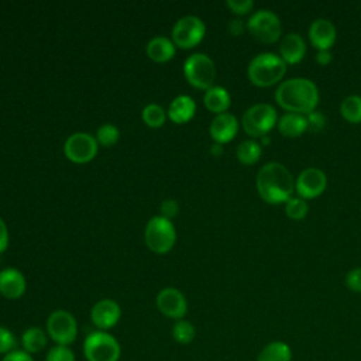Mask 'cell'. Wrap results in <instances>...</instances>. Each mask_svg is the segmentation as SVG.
<instances>
[{"label": "cell", "instance_id": "6da1fadb", "mask_svg": "<svg viewBox=\"0 0 361 361\" xmlns=\"http://www.w3.org/2000/svg\"><path fill=\"white\" fill-rule=\"evenodd\" d=\"M259 197L269 204L285 203L295 190V179L281 162H268L259 168L255 176Z\"/></svg>", "mask_w": 361, "mask_h": 361}, {"label": "cell", "instance_id": "7a4b0ae2", "mask_svg": "<svg viewBox=\"0 0 361 361\" xmlns=\"http://www.w3.org/2000/svg\"><path fill=\"white\" fill-rule=\"evenodd\" d=\"M276 103L288 113L307 114L316 110L319 103V89L307 78H290L279 83L275 90Z\"/></svg>", "mask_w": 361, "mask_h": 361}, {"label": "cell", "instance_id": "3957f363", "mask_svg": "<svg viewBox=\"0 0 361 361\" xmlns=\"http://www.w3.org/2000/svg\"><path fill=\"white\" fill-rule=\"evenodd\" d=\"M286 73V63L275 52L257 54L248 63L247 75L251 83L268 87L278 83Z\"/></svg>", "mask_w": 361, "mask_h": 361}, {"label": "cell", "instance_id": "277c9868", "mask_svg": "<svg viewBox=\"0 0 361 361\" xmlns=\"http://www.w3.org/2000/svg\"><path fill=\"white\" fill-rule=\"evenodd\" d=\"M278 123V113L269 103H257L248 107L241 118L244 131L251 137L267 135Z\"/></svg>", "mask_w": 361, "mask_h": 361}, {"label": "cell", "instance_id": "5b68a950", "mask_svg": "<svg viewBox=\"0 0 361 361\" xmlns=\"http://www.w3.org/2000/svg\"><path fill=\"white\" fill-rule=\"evenodd\" d=\"M183 75L189 85L206 92L214 83L216 65L209 55L196 52L186 58L183 63Z\"/></svg>", "mask_w": 361, "mask_h": 361}, {"label": "cell", "instance_id": "8992f818", "mask_svg": "<svg viewBox=\"0 0 361 361\" xmlns=\"http://www.w3.org/2000/svg\"><path fill=\"white\" fill-rule=\"evenodd\" d=\"M145 244L157 254L169 252L176 241V231L169 219L162 216L152 217L145 226Z\"/></svg>", "mask_w": 361, "mask_h": 361}, {"label": "cell", "instance_id": "52a82bcc", "mask_svg": "<svg viewBox=\"0 0 361 361\" xmlns=\"http://www.w3.org/2000/svg\"><path fill=\"white\" fill-rule=\"evenodd\" d=\"M247 28L255 39L264 44H274L282 35V23L278 14L268 8L254 11L247 21Z\"/></svg>", "mask_w": 361, "mask_h": 361}, {"label": "cell", "instance_id": "ba28073f", "mask_svg": "<svg viewBox=\"0 0 361 361\" xmlns=\"http://www.w3.org/2000/svg\"><path fill=\"white\" fill-rule=\"evenodd\" d=\"M83 353L87 361H117L120 358L121 348L111 334L99 330L86 337Z\"/></svg>", "mask_w": 361, "mask_h": 361}, {"label": "cell", "instance_id": "9c48e42d", "mask_svg": "<svg viewBox=\"0 0 361 361\" xmlns=\"http://www.w3.org/2000/svg\"><path fill=\"white\" fill-rule=\"evenodd\" d=\"M204 34L206 25L199 17L185 16L172 28V42L182 49H190L200 44Z\"/></svg>", "mask_w": 361, "mask_h": 361}, {"label": "cell", "instance_id": "30bf717a", "mask_svg": "<svg viewBox=\"0 0 361 361\" xmlns=\"http://www.w3.org/2000/svg\"><path fill=\"white\" fill-rule=\"evenodd\" d=\"M47 333L56 345L68 347L75 341L78 334V324L73 314L66 310L52 312L47 320Z\"/></svg>", "mask_w": 361, "mask_h": 361}, {"label": "cell", "instance_id": "8fae6325", "mask_svg": "<svg viewBox=\"0 0 361 361\" xmlns=\"http://www.w3.org/2000/svg\"><path fill=\"white\" fill-rule=\"evenodd\" d=\"M97 141L87 133H75L68 137L63 145L65 155L75 164H87L97 154Z\"/></svg>", "mask_w": 361, "mask_h": 361}, {"label": "cell", "instance_id": "7c38bea8", "mask_svg": "<svg viewBox=\"0 0 361 361\" xmlns=\"http://www.w3.org/2000/svg\"><path fill=\"white\" fill-rule=\"evenodd\" d=\"M327 186L326 173L316 166L305 168L295 179V190L302 199H314L320 196Z\"/></svg>", "mask_w": 361, "mask_h": 361}, {"label": "cell", "instance_id": "4fadbf2b", "mask_svg": "<svg viewBox=\"0 0 361 361\" xmlns=\"http://www.w3.org/2000/svg\"><path fill=\"white\" fill-rule=\"evenodd\" d=\"M157 306L162 314L180 320L188 312V302L183 293L175 288H165L157 295Z\"/></svg>", "mask_w": 361, "mask_h": 361}, {"label": "cell", "instance_id": "5bb4252c", "mask_svg": "<svg viewBox=\"0 0 361 361\" xmlns=\"http://www.w3.org/2000/svg\"><path fill=\"white\" fill-rule=\"evenodd\" d=\"M337 38L336 25L329 18H316L309 27V39L312 45L317 49H330Z\"/></svg>", "mask_w": 361, "mask_h": 361}, {"label": "cell", "instance_id": "9a60e30c", "mask_svg": "<svg viewBox=\"0 0 361 361\" xmlns=\"http://www.w3.org/2000/svg\"><path fill=\"white\" fill-rule=\"evenodd\" d=\"M121 316V309L118 303L113 299H102L99 300L90 312L92 322L96 327H99L102 331L111 329L117 324Z\"/></svg>", "mask_w": 361, "mask_h": 361}, {"label": "cell", "instance_id": "2e32d148", "mask_svg": "<svg viewBox=\"0 0 361 361\" xmlns=\"http://www.w3.org/2000/svg\"><path fill=\"white\" fill-rule=\"evenodd\" d=\"M238 131V120L231 113H221L216 114L210 123L209 133L210 137L216 144H226L230 142Z\"/></svg>", "mask_w": 361, "mask_h": 361}, {"label": "cell", "instance_id": "e0dca14e", "mask_svg": "<svg viewBox=\"0 0 361 361\" xmlns=\"http://www.w3.org/2000/svg\"><path fill=\"white\" fill-rule=\"evenodd\" d=\"M306 54V42L299 32H288L279 42V56L288 65L298 63Z\"/></svg>", "mask_w": 361, "mask_h": 361}, {"label": "cell", "instance_id": "ac0fdd59", "mask_svg": "<svg viewBox=\"0 0 361 361\" xmlns=\"http://www.w3.org/2000/svg\"><path fill=\"white\" fill-rule=\"evenodd\" d=\"M25 278L16 268H6L0 272V293L7 299H18L25 292Z\"/></svg>", "mask_w": 361, "mask_h": 361}, {"label": "cell", "instance_id": "d6986e66", "mask_svg": "<svg viewBox=\"0 0 361 361\" xmlns=\"http://www.w3.org/2000/svg\"><path fill=\"white\" fill-rule=\"evenodd\" d=\"M195 113H196V103L188 94H180V96L175 97L171 102L168 111H166L169 120L176 124H183V123L190 121L193 118Z\"/></svg>", "mask_w": 361, "mask_h": 361}, {"label": "cell", "instance_id": "ffe728a7", "mask_svg": "<svg viewBox=\"0 0 361 361\" xmlns=\"http://www.w3.org/2000/svg\"><path fill=\"white\" fill-rule=\"evenodd\" d=\"M278 131L288 138L300 137L307 130V121L305 114L299 113H285L278 118Z\"/></svg>", "mask_w": 361, "mask_h": 361}, {"label": "cell", "instance_id": "44dd1931", "mask_svg": "<svg viewBox=\"0 0 361 361\" xmlns=\"http://www.w3.org/2000/svg\"><path fill=\"white\" fill-rule=\"evenodd\" d=\"M203 103H204V106L209 111L216 113V114H221V113H226L227 109L230 107L231 97H230V93L227 92L226 87L213 85L210 89H207L204 92Z\"/></svg>", "mask_w": 361, "mask_h": 361}, {"label": "cell", "instance_id": "7402d4cb", "mask_svg": "<svg viewBox=\"0 0 361 361\" xmlns=\"http://www.w3.org/2000/svg\"><path fill=\"white\" fill-rule=\"evenodd\" d=\"M147 55L154 62H168L175 55V44L166 37H154L147 44Z\"/></svg>", "mask_w": 361, "mask_h": 361}, {"label": "cell", "instance_id": "603a6c76", "mask_svg": "<svg viewBox=\"0 0 361 361\" xmlns=\"http://www.w3.org/2000/svg\"><path fill=\"white\" fill-rule=\"evenodd\" d=\"M293 353L288 343L274 340L267 343L257 355V361H292Z\"/></svg>", "mask_w": 361, "mask_h": 361}, {"label": "cell", "instance_id": "cb8c5ba5", "mask_svg": "<svg viewBox=\"0 0 361 361\" xmlns=\"http://www.w3.org/2000/svg\"><path fill=\"white\" fill-rule=\"evenodd\" d=\"M47 333L39 327H30L21 336V344L28 354L39 353L47 345Z\"/></svg>", "mask_w": 361, "mask_h": 361}, {"label": "cell", "instance_id": "d4e9b609", "mask_svg": "<svg viewBox=\"0 0 361 361\" xmlns=\"http://www.w3.org/2000/svg\"><path fill=\"white\" fill-rule=\"evenodd\" d=\"M262 154V145L254 140H244L235 149L237 159L244 165L255 164Z\"/></svg>", "mask_w": 361, "mask_h": 361}, {"label": "cell", "instance_id": "484cf974", "mask_svg": "<svg viewBox=\"0 0 361 361\" xmlns=\"http://www.w3.org/2000/svg\"><path fill=\"white\" fill-rule=\"evenodd\" d=\"M340 113L348 123H361V96L350 94L344 97L340 103Z\"/></svg>", "mask_w": 361, "mask_h": 361}, {"label": "cell", "instance_id": "4316f807", "mask_svg": "<svg viewBox=\"0 0 361 361\" xmlns=\"http://www.w3.org/2000/svg\"><path fill=\"white\" fill-rule=\"evenodd\" d=\"M141 116L144 123L151 128L162 127L166 120V111L159 104H155V103L145 106Z\"/></svg>", "mask_w": 361, "mask_h": 361}, {"label": "cell", "instance_id": "83f0119b", "mask_svg": "<svg viewBox=\"0 0 361 361\" xmlns=\"http://www.w3.org/2000/svg\"><path fill=\"white\" fill-rule=\"evenodd\" d=\"M195 334H196L195 326L190 322L183 320V319L175 322V324L172 327V337L179 344H189V343H192V340L195 338Z\"/></svg>", "mask_w": 361, "mask_h": 361}, {"label": "cell", "instance_id": "f1b7e54d", "mask_svg": "<svg viewBox=\"0 0 361 361\" xmlns=\"http://www.w3.org/2000/svg\"><path fill=\"white\" fill-rule=\"evenodd\" d=\"M309 206L305 199L299 196H292L285 202V213L292 220H302L306 217Z\"/></svg>", "mask_w": 361, "mask_h": 361}, {"label": "cell", "instance_id": "f546056e", "mask_svg": "<svg viewBox=\"0 0 361 361\" xmlns=\"http://www.w3.org/2000/svg\"><path fill=\"white\" fill-rule=\"evenodd\" d=\"M94 138H96L97 144H100L103 147H111L118 141L120 131L114 124H103L99 127Z\"/></svg>", "mask_w": 361, "mask_h": 361}, {"label": "cell", "instance_id": "4dcf8cb0", "mask_svg": "<svg viewBox=\"0 0 361 361\" xmlns=\"http://www.w3.org/2000/svg\"><path fill=\"white\" fill-rule=\"evenodd\" d=\"M45 361H75V355L69 347L55 345L48 351Z\"/></svg>", "mask_w": 361, "mask_h": 361}, {"label": "cell", "instance_id": "1f68e13d", "mask_svg": "<svg viewBox=\"0 0 361 361\" xmlns=\"http://www.w3.org/2000/svg\"><path fill=\"white\" fill-rule=\"evenodd\" d=\"M16 344H17V340L14 334L8 329L0 326V354H8L14 351Z\"/></svg>", "mask_w": 361, "mask_h": 361}, {"label": "cell", "instance_id": "d6a6232c", "mask_svg": "<svg viewBox=\"0 0 361 361\" xmlns=\"http://www.w3.org/2000/svg\"><path fill=\"white\" fill-rule=\"evenodd\" d=\"M345 286L357 293H361V267H355L345 274Z\"/></svg>", "mask_w": 361, "mask_h": 361}, {"label": "cell", "instance_id": "836d02e7", "mask_svg": "<svg viewBox=\"0 0 361 361\" xmlns=\"http://www.w3.org/2000/svg\"><path fill=\"white\" fill-rule=\"evenodd\" d=\"M306 121H307V130H310V131H320L326 126V117L319 110H313V111L307 113Z\"/></svg>", "mask_w": 361, "mask_h": 361}, {"label": "cell", "instance_id": "e575fe53", "mask_svg": "<svg viewBox=\"0 0 361 361\" xmlns=\"http://www.w3.org/2000/svg\"><path fill=\"white\" fill-rule=\"evenodd\" d=\"M226 6L234 13V14H238V16H243V14H247L252 10L254 7V1L252 0H227L226 1Z\"/></svg>", "mask_w": 361, "mask_h": 361}, {"label": "cell", "instance_id": "d590c367", "mask_svg": "<svg viewBox=\"0 0 361 361\" xmlns=\"http://www.w3.org/2000/svg\"><path fill=\"white\" fill-rule=\"evenodd\" d=\"M179 212V206L176 203V200H172V199H168V200H164L161 203V216L165 217V219H172L178 214Z\"/></svg>", "mask_w": 361, "mask_h": 361}, {"label": "cell", "instance_id": "8d00e7d4", "mask_svg": "<svg viewBox=\"0 0 361 361\" xmlns=\"http://www.w3.org/2000/svg\"><path fill=\"white\" fill-rule=\"evenodd\" d=\"M1 361H34L32 357L24 350H14L3 357Z\"/></svg>", "mask_w": 361, "mask_h": 361}, {"label": "cell", "instance_id": "74e56055", "mask_svg": "<svg viewBox=\"0 0 361 361\" xmlns=\"http://www.w3.org/2000/svg\"><path fill=\"white\" fill-rule=\"evenodd\" d=\"M8 247V228L4 220L0 217V254Z\"/></svg>", "mask_w": 361, "mask_h": 361}, {"label": "cell", "instance_id": "f35d334b", "mask_svg": "<svg viewBox=\"0 0 361 361\" xmlns=\"http://www.w3.org/2000/svg\"><path fill=\"white\" fill-rule=\"evenodd\" d=\"M245 27L247 24H244V21L240 18H234L228 23V31L231 35H241Z\"/></svg>", "mask_w": 361, "mask_h": 361}, {"label": "cell", "instance_id": "ab89813d", "mask_svg": "<svg viewBox=\"0 0 361 361\" xmlns=\"http://www.w3.org/2000/svg\"><path fill=\"white\" fill-rule=\"evenodd\" d=\"M314 59H316V62H317L319 65H327V63L331 62L333 55H331L330 49H322V51H317Z\"/></svg>", "mask_w": 361, "mask_h": 361}, {"label": "cell", "instance_id": "60d3db41", "mask_svg": "<svg viewBox=\"0 0 361 361\" xmlns=\"http://www.w3.org/2000/svg\"><path fill=\"white\" fill-rule=\"evenodd\" d=\"M210 152H212V154H214V155H220V154L223 152V148H221V145H220V144H214V145H212Z\"/></svg>", "mask_w": 361, "mask_h": 361}, {"label": "cell", "instance_id": "b9f144b4", "mask_svg": "<svg viewBox=\"0 0 361 361\" xmlns=\"http://www.w3.org/2000/svg\"><path fill=\"white\" fill-rule=\"evenodd\" d=\"M271 142V140H269V137L268 135H264V137H261V145H267V144H269Z\"/></svg>", "mask_w": 361, "mask_h": 361}]
</instances>
